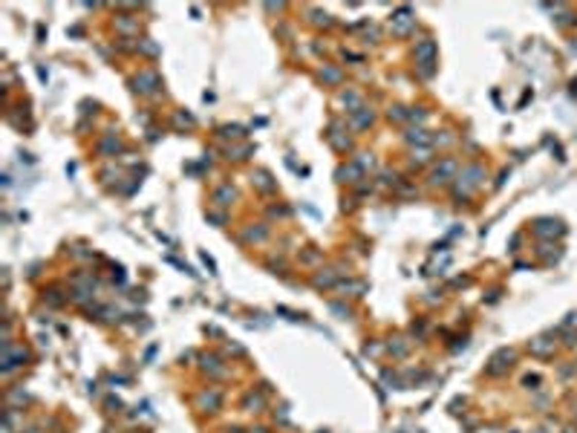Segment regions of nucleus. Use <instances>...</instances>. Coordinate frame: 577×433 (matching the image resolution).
<instances>
[{"label":"nucleus","instance_id":"nucleus-1","mask_svg":"<svg viewBox=\"0 0 577 433\" xmlns=\"http://www.w3.org/2000/svg\"><path fill=\"white\" fill-rule=\"evenodd\" d=\"M416 55H418V58H424V64H433V55H436V44H433V41H424V44H418Z\"/></svg>","mask_w":577,"mask_h":433}]
</instances>
